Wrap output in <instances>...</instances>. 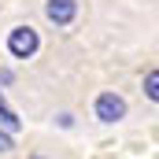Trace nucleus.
<instances>
[{
	"label": "nucleus",
	"mask_w": 159,
	"mask_h": 159,
	"mask_svg": "<svg viewBox=\"0 0 159 159\" xmlns=\"http://www.w3.org/2000/svg\"><path fill=\"white\" fill-rule=\"evenodd\" d=\"M44 15H48L56 26H70L74 15H78V0H48V4H44Z\"/></svg>",
	"instance_id": "7ed1b4c3"
},
{
	"label": "nucleus",
	"mask_w": 159,
	"mask_h": 159,
	"mask_svg": "<svg viewBox=\"0 0 159 159\" xmlns=\"http://www.w3.org/2000/svg\"><path fill=\"white\" fill-rule=\"evenodd\" d=\"M156 70H152V74H148V78H144V85H148V96H152V100H156V96H159V93H156Z\"/></svg>",
	"instance_id": "20e7f679"
},
{
	"label": "nucleus",
	"mask_w": 159,
	"mask_h": 159,
	"mask_svg": "<svg viewBox=\"0 0 159 159\" xmlns=\"http://www.w3.org/2000/svg\"><path fill=\"white\" fill-rule=\"evenodd\" d=\"M0 152H11V137L7 133H0Z\"/></svg>",
	"instance_id": "39448f33"
},
{
	"label": "nucleus",
	"mask_w": 159,
	"mask_h": 159,
	"mask_svg": "<svg viewBox=\"0 0 159 159\" xmlns=\"http://www.w3.org/2000/svg\"><path fill=\"white\" fill-rule=\"evenodd\" d=\"M37 30H30V26H15L11 34H7V52L15 56V59H30L34 52H37Z\"/></svg>",
	"instance_id": "f257e3e1"
},
{
	"label": "nucleus",
	"mask_w": 159,
	"mask_h": 159,
	"mask_svg": "<svg viewBox=\"0 0 159 159\" xmlns=\"http://www.w3.org/2000/svg\"><path fill=\"white\" fill-rule=\"evenodd\" d=\"M126 115V100L119 93H100L96 96V119L100 122H119Z\"/></svg>",
	"instance_id": "f03ea898"
}]
</instances>
